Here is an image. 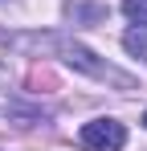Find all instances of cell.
<instances>
[{"instance_id":"6","label":"cell","mask_w":147,"mask_h":151,"mask_svg":"<svg viewBox=\"0 0 147 151\" xmlns=\"http://www.w3.org/2000/svg\"><path fill=\"white\" fill-rule=\"evenodd\" d=\"M143 123H147V114H143Z\"/></svg>"},{"instance_id":"4","label":"cell","mask_w":147,"mask_h":151,"mask_svg":"<svg viewBox=\"0 0 147 151\" xmlns=\"http://www.w3.org/2000/svg\"><path fill=\"white\" fill-rule=\"evenodd\" d=\"M122 45H127V53H135V57H143L147 61V25H135L122 33Z\"/></svg>"},{"instance_id":"1","label":"cell","mask_w":147,"mask_h":151,"mask_svg":"<svg viewBox=\"0 0 147 151\" xmlns=\"http://www.w3.org/2000/svg\"><path fill=\"white\" fill-rule=\"evenodd\" d=\"M49 45H53V49H61V57L70 61L74 70H82V74L98 78V82H115V86H122V90H131V86H135L122 70L106 65V61H98V53H90L86 45H78V41H57V37H49Z\"/></svg>"},{"instance_id":"2","label":"cell","mask_w":147,"mask_h":151,"mask_svg":"<svg viewBox=\"0 0 147 151\" xmlns=\"http://www.w3.org/2000/svg\"><path fill=\"white\" fill-rule=\"evenodd\" d=\"M82 143L90 151H119L122 143H127V131H122V123H115V119H94V123L82 127Z\"/></svg>"},{"instance_id":"5","label":"cell","mask_w":147,"mask_h":151,"mask_svg":"<svg viewBox=\"0 0 147 151\" xmlns=\"http://www.w3.org/2000/svg\"><path fill=\"white\" fill-rule=\"evenodd\" d=\"M122 12H127L135 25H147V0H122Z\"/></svg>"},{"instance_id":"3","label":"cell","mask_w":147,"mask_h":151,"mask_svg":"<svg viewBox=\"0 0 147 151\" xmlns=\"http://www.w3.org/2000/svg\"><path fill=\"white\" fill-rule=\"evenodd\" d=\"M66 17L74 25H102L106 21V4H70Z\"/></svg>"}]
</instances>
